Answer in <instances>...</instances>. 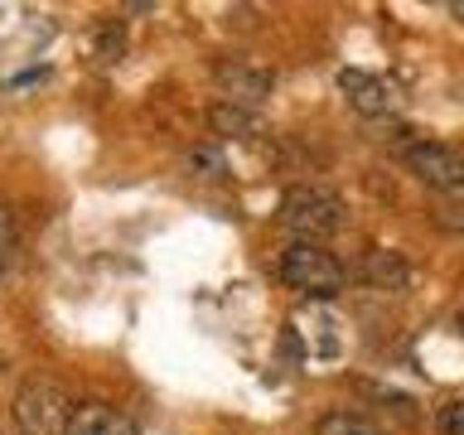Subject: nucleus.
<instances>
[{
	"label": "nucleus",
	"mask_w": 464,
	"mask_h": 435,
	"mask_svg": "<svg viewBox=\"0 0 464 435\" xmlns=\"http://www.w3.org/2000/svg\"><path fill=\"white\" fill-rule=\"evenodd\" d=\"M276 223H281L285 232H295V242H324V237H334V232H343L348 208H343V198L324 184H290L281 194Z\"/></svg>",
	"instance_id": "1"
},
{
	"label": "nucleus",
	"mask_w": 464,
	"mask_h": 435,
	"mask_svg": "<svg viewBox=\"0 0 464 435\" xmlns=\"http://www.w3.org/2000/svg\"><path fill=\"white\" fill-rule=\"evenodd\" d=\"M276 271H281V281L290 290H300V295H310V300H334L348 285L343 261L334 252H324L319 242H290Z\"/></svg>",
	"instance_id": "2"
},
{
	"label": "nucleus",
	"mask_w": 464,
	"mask_h": 435,
	"mask_svg": "<svg viewBox=\"0 0 464 435\" xmlns=\"http://www.w3.org/2000/svg\"><path fill=\"white\" fill-rule=\"evenodd\" d=\"M14 430L20 435H58L68 430V401L49 377H29L14 392Z\"/></svg>",
	"instance_id": "3"
},
{
	"label": "nucleus",
	"mask_w": 464,
	"mask_h": 435,
	"mask_svg": "<svg viewBox=\"0 0 464 435\" xmlns=\"http://www.w3.org/2000/svg\"><path fill=\"white\" fill-rule=\"evenodd\" d=\"M401 160L435 194H464V150H455L450 140H416L401 150Z\"/></svg>",
	"instance_id": "4"
},
{
	"label": "nucleus",
	"mask_w": 464,
	"mask_h": 435,
	"mask_svg": "<svg viewBox=\"0 0 464 435\" xmlns=\"http://www.w3.org/2000/svg\"><path fill=\"white\" fill-rule=\"evenodd\" d=\"M339 92L348 97V107L358 116H392L401 107V87L392 78H382V72H368V68H343Z\"/></svg>",
	"instance_id": "5"
},
{
	"label": "nucleus",
	"mask_w": 464,
	"mask_h": 435,
	"mask_svg": "<svg viewBox=\"0 0 464 435\" xmlns=\"http://www.w3.org/2000/svg\"><path fill=\"white\" fill-rule=\"evenodd\" d=\"M218 72V87H223V102H237V107L256 111V102H266L276 92V72L271 68H256L252 58H223L213 68Z\"/></svg>",
	"instance_id": "6"
},
{
	"label": "nucleus",
	"mask_w": 464,
	"mask_h": 435,
	"mask_svg": "<svg viewBox=\"0 0 464 435\" xmlns=\"http://www.w3.org/2000/svg\"><path fill=\"white\" fill-rule=\"evenodd\" d=\"M63 435H136V420L126 411H116V406H107V401H78L68 411Z\"/></svg>",
	"instance_id": "7"
},
{
	"label": "nucleus",
	"mask_w": 464,
	"mask_h": 435,
	"mask_svg": "<svg viewBox=\"0 0 464 435\" xmlns=\"http://www.w3.org/2000/svg\"><path fill=\"white\" fill-rule=\"evenodd\" d=\"M358 271L372 290H387V295H401V290L411 285V266H406L401 252H392V246H368Z\"/></svg>",
	"instance_id": "8"
},
{
	"label": "nucleus",
	"mask_w": 464,
	"mask_h": 435,
	"mask_svg": "<svg viewBox=\"0 0 464 435\" xmlns=\"http://www.w3.org/2000/svg\"><path fill=\"white\" fill-rule=\"evenodd\" d=\"M208 130H213V136H232V140L261 136V116L237 107V102H213V107H208Z\"/></svg>",
	"instance_id": "9"
},
{
	"label": "nucleus",
	"mask_w": 464,
	"mask_h": 435,
	"mask_svg": "<svg viewBox=\"0 0 464 435\" xmlns=\"http://www.w3.org/2000/svg\"><path fill=\"white\" fill-rule=\"evenodd\" d=\"M184 165H188V174H198V179H223V174H227V160H223V150H218L213 140L188 145V150H184Z\"/></svg>",
	"instance_id": "10"
},
{
	"label": "nucleus",
	"mask_w": 464,
	"mask_h": 435,
	"mask_svg": "<svg viewBox=\"0 0 464 435\" xmlns=\"http://www.w3.org/2000/svg\"><path fill=\"white\" fill-rule=\"evenodd\" d=\"M314 435H382V426H372V420L358 416V411H329V416H319Z\"/></svg>",
	"instance_id": "11"
},
{
	"label": "nucleus",
	"mask_w": 464,
	"mask_h": 435,
	"mask_svg": "<svg viewBox=\"0 0 464 435\" xmlns=\"http://www.w3.org/2000/svg\"><path fill=\"white\" fill-rule=\"evenodd\" d=\"M121 53H126L121 20H102V24H97V58H102V63H116Z\"/></svg>",
	"instance_id": "12"
},
{
	"label": "nucleus",
	"mask_w": 464,
	"mask_h": 435,
	"mask_svg": "<svg viewBox=\"0 0 464 435\" xmlns=\"http://www.w3.org/2000/svg\"><path fill=\"white\" fill-rule=\"evenodd\" d=\"M14 246H20V237H14V218H10L5 203H0V271H10Z\"/></svg>",
	"instance_id": "13"
},
{
	"label": "nucleus",
	"mask_w": 464,
	"mask_h": 435,
	"mask_svg": "<svg viewBox=\"0 0 464 435\" xmlns=\"http://www.w3.org/2000/svg\"><path fill=\"white\" fill-rule=\"evenodd\" d=\"M435 426H440V435H464V397L459 401H445L440 416H435Z\"/></svg>",
	"instance_id": "14"
},
{
	"label": "nucleus",
	"mask_w": 464,
	"mask_h": 435,
	"mask_svg": "<svg viewBox=\"0 0 464 435\" xmlns=\"http://www.w3.org/2000/svg\"><path fill=\"white\" fill-rule=\"evenodd\" d=\"M435 227H445V232H464V208H435Z\"/></svg>",
	"instance_id": "15"
},
{
	"label": "nucleus",
	"mask_w": 464,
	"mask_h": 435,
	"mask_svg": "<svg viewBox=\"0 0 464 435\" xmlns=\"http://www.w3.org/2000/svg\"><path fill=\"white\" fill-rule=\"evenodd\" d=\"M450 14H455V20L464 24V0H450Z\"/></svg>",
	"instance_id": "16"
},
{
	"label": "nucleus",
	"mask_w": 464,
	"mask_h": 435,
	"mask_svg": "<svg viewBox=\"0 0 464 435\" xmlns=\"http://www.w3.org/2000/svg\"><path fill=\"white\" fill-rule=\"evenodd\" d=\"M455 329H459V334H464V310H459V314H455Z\"/></svg>",
	"instance_id": "17"
}]
</instances>
